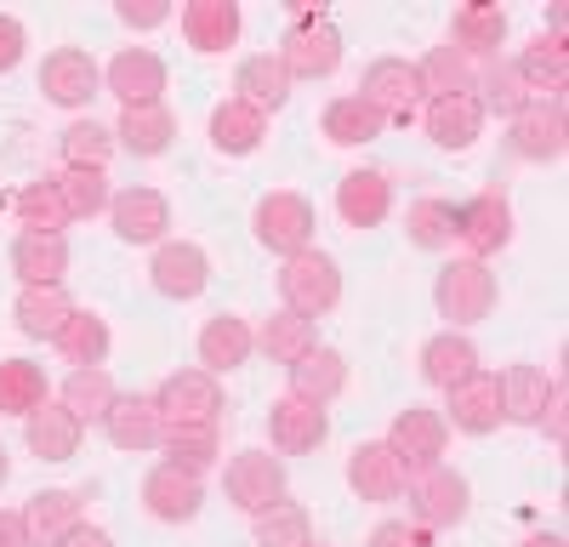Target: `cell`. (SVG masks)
<instances>
[{
    "label": "cell",
    "instance_id": "cell-1",
    "mask_svg": "<svg viewBox=\"0 0 569 547\" xmlns=\"http://www.w3.org/2000/svg\"><path fill=\"white\" fill-rule=\"evenodd\" d=\"M496 274L490 262H472V257H456L439 268V280H433V308L439 319H450V331H467V326H479V319L496 314Z\"/></svg>",
    "mask_w": 569,
    "mask_h": 547
},
{
    "label": "cell",
    "instance_id": "cell-2",
    "mask_svg": "<svg viewBox=\"0 0 569 547\" xmlns=\"http://www.w3.org/2000/svg\"><path fill=\"white\" fill-rule=\"evenodd\" d=\"M279 297H284V308L291 314H302V319H319V314H330L342 302V268H337V257L330 251H297V257H284V268H279Z\"/></svg>",
    "mask_w": 569,
    "mask_h": 547
},
{
    "label": "cell",
    "instance_id": "cell-3",
    "mask_svg": "<svg viewBox=\"0 0 569 547\" xmlns=\"http://www.w3.org/2000/svg\"><path fill=\"white\" fill-rule=\"evenodd\" d=\"M279 63H284L291 80L337 74V63H342V29L330 23L325 12H302L291 29H284V40H279Z\"/></svg>",
    "mask_w": 569,
    "mask_h": 547
},
{
    "label": "cell",
    "instance_id": "cell-4",
    "mask_svg": "<svg viewBox=\"0 0 569 547\" xmlns=\"http://www.w3.org/2000/svg\"><path fill=\"white\" fill-rule=\"evenodd\" d=\"M154 410L166 428H217L222 417V382L211 371H177L154 388Z\"/></svg>",
    "mask_w": 569,
    "mask_h": 547
},
{
    "label": "cell",
    "instance_id": "cell-5",
    "mask_svg": "<svg viewBox=\"0 0 569 547\" xmlns=\"http://www.w3.org/2000/svg\"><path fill=\"white\" fill-rule=\"evenodd\" d=\"M222 490H228L233 508L257 519L262 508H273V501L284 496V463L273 450H233L228 474H222Z\"/></svg>",
    "mask_w": 569,
    "mask_h": 547
},
{
    "label": "cell",
    "instance_id": "cell-6",
    "mask_svg": "<svg viewBox=\"0 0 569 547\" xmlns=\"http://www.w3.org/2000/svg\"><path fill=\"white\" fill-rule=\"evenodd\" d=\"M388 445L393 456L405 463V474H427V468H439L445 463V445H450V422L439 417V410H427V405H405L393 428H388Z\"/></svg>",
    "mask_w": 569,
    "mask_h": 547
},
{
    "label": "cell",
    "instance_id": "cell-7",
    "mask_svg": "<svg viewBox=\"0 0 569 547\" xmlns=\"http://www.w3.org/2000/svg\"><path fill=\"white\" fill-rule=\"evenodd\" d=\"M456 240L467 246L472 262H490L496 251L512 246V206L501 189H485L472 195L467 206H456Z\"/></svg>",
    "mask_w": 569,
    "mask_h": 547
},
{
    "label": "cell",
    "instance_id": "cell-8",
    "mask_svg": "<svg viewBox=\"0 0 569 547\" xmlns=\"http://www.w3.org/2000/svg\"><path fill=\"white\" fill-rule=\"evenodd\" d=\"M359 98L382 120H410L427 103V91H421V74H416L410 58H376L359 80Z\"/></svg>",
    "mask_w": 569,
    "mask_h": 547
},
{
    "label": "cell",
    "instance_id": "cell-9",
    "mask_svg": "<svg viewBox=\"0 0 569 547\" xmlns=\"http://www.w3.org/2000/svg\"><path fill=\"white\" fill-rule=\"evenodd\" d=\"M467 508H472V485H467L456 468L439 463V468L416 474V485H410V514H416L421 530H450V525L467 519Z\"/></svg>",
    "mask_w": 569,
    "mask_h": 547
},
{
    "label": "cell",
    "instance_id": "cell-10",
    "mask_svg": "<svg viewBox=\"0 0 569 547\" xmlns=\"http://www.w3.org/2000/svg\"><path fill=\"white\" fill-rule=\"evenodd\" d=\"M40 91H46V103H58V109H86L103 91V69L91 52H80V46H58V52H46V63H40Z\"/></svg>",
    "mask_w": 569,
    "mask_h": 547
},
{
    "label": "cell",
    "instance_id": "cell-11",
    "mask_svg": "<svg viewBox=\"0 0 569 547\" xmlns=\"http://www.w3.org/2000/svg\"><path fill=\"white\" fill-rule=\"evenodd\" d=\"M251 228H257V240H262L273 257H297V251L313 246V206H308L302 195H291V189L262 195Z\"/></svg>",
    "mask_w": 569,
    "mask_h": 547
},
{
    "label": "cell",
    "instance_id": "cell-12",
    "mask_svg": "<svg viewBox=\"0 0 569 547\" xmlns=\"http://www.w3.org/2000/svg\"><path fill=\"white\" fill-rule=\"evenodd\" d=\"M142 508H149L160 525L200 519V508H206V479L188 474V468H177V463H160V468L142 474Z\"/></svg>",
    "mask_w": 569,
    "mask_h": 547
},
{
    "label": "cell",
    "instance_id": "cell-13",
    "mask_svg": "<svg viewBox=\"0 0 569 547\" xmlns=\"http://www.w3.org/2000/svg\"><path fill=\"white\" fill-rule=\"evenodd\" d=\"M348 490L359 501H399L410 490V474H405V463L393 456L388 439H359L348 450Z\"/></svg>",
    "mask_w": 569,
    "mask_h": 547
},
{
    "label": "cell",
    "instance_id": "cell-14",
    "mask_svg": "<svg viewBox=\"0 0 569 547\" xmlns=\"http://www.w3.org/2000/svg\"><path fill=\"white\" fill-rule=\"evenodd\" d=\"M149 274H154V291H160V297L194 302V297H206V286H211V257H206V246H194V240H160Z\"/></svg>",
    "mask_w": 569,
    "mask_h": 547
},
{
    "label": "cell",
    "instance_id": "cell-15",
    "mask_svg": "<svg viewBox=\"0 0 569 547\" xmlns=\"http://www.w3.org/2000/svg\"><path fill=\"white\" fill-rule=\"evenodd\" d=\"M103 86L120 98V109H149L166 91V63H160V52H149V46H126V52L109 58Z\"/></svg>",
    "mask_w": 569,
    "mask_h": 547
},
{
    "label": "cell",
    "instance_id": "cell-16",
    "mask_svg": "<svg viewBox=\"0 0 569 547\" xmlns=\"http://www.w3.org/2000/svg\"><path fill=\"white\" fill-rule=\"evenodd\" d=\"M569 149V126H563V98H536L525 115H512V155L518 160H563Z\"/></svg>",
    "mask_w": 569,
    "mask_h": 547
},
{
    "label": "cell",
    "instance_id": "cell-17",
    "mask_svg": "<svg viewBox=\"0 0 569 547\" xmlns=\"http://www.w3.org/2000/svg\"><path fill=\"white\" fill-rule=\"evenodd\" d=\"M103 434H109L114 450H131V456L160 450L166 422H160V410H154V394H114L109 417H103Z\"/></svg>",
    "mask_w": 569,
    "mask_h": 547
},
{
    "label": "cell",
    "instance_id": "cell-18",
    "mask_svg": "<svg viewBox=\"0 0 569 547\" xmlns=\"http://www.w3.org/2000/svg\"><path fill=\"white\" fill-rule=\"evenodd\" d=\"M445 422L456 434H472V439L496 434L501 428V388H496V377L490 371H472L467 382H456L445 394Z\"/></svg>",
    "mask_w": 569,
    "mask_h": 547
},
{
    "label": "cell",
    "instance_id": "cell-19",
    "mask_svg": "<svg viewBox=\"0 0 569 547\" xmlns=\"http://www.w3.org/2000/svg\"><path fill=\"white\" fill-rule=\"evenodd\" d=\"M325 434H330L325 405H308V399H297V394H284V399L268 405V439H273V450L308 456V450L325 445Z\"/></svg>",
    "mask_w": 569,
    "mask_h": 547
},
{
    "label": "cell",
    "instance_id": "cell-20",
    "mask_svg": "<svg viewBox=\"0 0 569 547\" xmlns=\"http://www.w3.org/2000/svg\"><path fill=\"white\" fill-rule=\"evenodd\" d=\"M501 388V422H518V428H536L547 417V405L563 382H552L541 365H507V371L496 377Z\"/></svg>",
    "mask_w": 569,
    "mask_h": 547
},
{
    "label": "cell",
    "instance_id": "cell-21",
    "mask_svg": "<svg viewBox=\"0 0 569 547\" xmlns=\"http://www.w3.org/2000/svg\"><path fill=\"white\" fill-rule=\"evenodd\" d=\"M109 217H114V235L126 246H160L171 228V200L160 189H126V195H114Z\"/></svg>",
    "mask_w": 569,
    "mask_h": 547
},
{
    "label": "cell",
    "instance_id": "cell-22",
    "mask_svg": "<svg viewBox=\"0 0 569 547\" xmlns=\"http://www.w3.org/2000/svg\"><path fill=\"white\" fill-rule=\"evenodd\" d=\"M251 354H257L251 319H240V314H211L206 326H200V371H211V377L240 371Z\"/></svg>",
    "mask_w": 569,
    "mask_h": 547
},
{
    "label": "cell",
    "instance_id": "cell-23",
    "mask_svg": "<svg viewBox=\"0 0 569 547\" xmlns=\"http://www.w3.org/2000/svg\"><path fill=\"white\" fill-rule=\"evenodd\" d=\"M421 126H427V137H433L439 149L461 155V149L479 143V131H485V109H479V98H472V91H461V98H427Z\"/></svg>",
    "mask_w": 569,
    "mask_h": 547
},
{
    "label": "cell",
    "instance_id": "cell-24",
    "mask_svg": "<svg viewBox=\"0 0 569 547\" xmlns=\"http://www.w3.org/2000/svg\"><path fill=\"white\" fill-rule=\"evenodd\" d=\"M388 211H393V182H388L382 171L359 166V171H348V177L337 182V217H342L348 228H382Z\"/></svg>",
    "mask_w": 569,
    "mask_h": 547
},
{
    "label": "cell",
    "instance_id": "cell-25",
    "mask_svg": "<svg viewBox=\"0 0 569 547\" xmlns=\"http://www.w3.org/2000/svg\"><path fill=\"white\" fill-rule=\"evenodd\" d=\"M80 434H86V422L74 417V410H63L58 399H46L40 410L23 417V445H29V456H40V463H69V456L80 450Z\"/></svg>",
    "mask_w": 569,
    "mask_h": 547
},
{
    "label": "cell",
    "instance_id": "cell-26",
    "mask_svg": "<svg viewBox=\"0 0 569 547\" xmlns=\"http://www.w3.org/2000/svg\"><path fill=\"white\" fill-rule=\"evenodd\" d=\"M80 519H86V501H80V490H63V485H46L23 501V525H29L34 547H58Z\"/></svg>",
    "mask_w": 569,
    "mask_h": 547
},
{
    "label": "cell",
    "instance_id": "cell-27",
    "mask_svg": "<svg viewBox=\"0 0 569 547\" xmlns=\"http://www.w3.org/2000/svg\"><path fill=\"white\" fill-rule=\"evenodd\" d=\"M291 74H284V63H279V52H251V58H240V69H233V91H240V103H251V109H262V115H273V109H284L291 103Z\"/></svg>",
    "mask_w": 569,
    "mask_h": 547
},
{
    "label": "cell",
    "instance_id": "cell-28",
    "mask_svg": "<svg viewBox=\"0 0 569 547\" xmlns=\"http://www.w3.org/2000/svg\"><path fill=\"white\" fill-rule=\"evenodd\" d=\"M114 143L137 160H160L171 143H177V115L166 103H149V109H120V126H114Z\"/></svg>",
    "mask_w": 569,
    "mask_h": 547
},
{
    "label": "cell",
    "instance_id": "cell-29",
    "mask_svg": "<svg viewBox=\"0 0 569 547\" xmlns=\"http://www.w3.org/2000/svg\"><path fill=\"white\" fill-rule=\"evenodd\" d=\"M182 34H188L194 52L217 58V52H228V46L240 40V7H233V0H188L182 7Z\"/></svg>",
    "mask_w": 569,
    "mask_h": 547
},
{
    "label": "cell",
    "instance_id": "cell-30",
    "mask_svg": "<svg viewBox=\"0 0 569 547\" xmlns=\"http://www.w3.org/2000/svg\"><path fill=\"white\" fill-rule=\"evenodd\" d=\"M291 371V394L297 399H308V405H330L342 388H348V359L337 354V348H308L297 365H284Z\"/></svg>",
    "mask_w": 569,
    "mask_h": 547
},
{
    "label": "cell",
    "instance_id": "cell-31",
    "mask_svg": "<svg viewBox=\"0 0 569 547\" xmlns=\"http://www.w3.org/2000/svg\"><path fill=\"white\" fill-rule=\"evenodd\" d=\"M262 137H268V115H262V109H251V103H240V98L217 103V115H211V149H217V155L246 160V155L262 149Z\"/></svg>",
    "mask_w": 569,
    "mask_h": 547
},
{
    "label": "cell",
    "instance_id": "cell-32",
    "mask_svg": "<svg viewBox=\"0 0 569 547\" xmlns=\"http://www.w3.org/2000/svg\"><path fill=\"white\" fill-rule=\"evenodd\" d=\"M12 274L23 286H63L69 274V240L63 235H18L12 240Z\"/></svg>",
    "mask_w": 569,
    "mask_h": 547
},
{
    "label": "cell",
    "instance_id": "cell-33",
    "mask_svg": "<svg viewBox=\"0 0 569 547\" xmlns=\"http://www.w3.org/2000/svg\"><path fill=\"white\" fill-rule=\"evenodd\" d=\"M501 40H507V12L501 7H485L472 0L450 18V46L461 58H501Z\"/></svg>",
    "mask_w": 569,
    "mask_h": 547
},
{
    "label": "cell",
    "instance_id": "cell-34",
    "mask_svg": "<svg viewBox=\"0 0 569 547\" xmlns=\"http://www.w3.org/2000/svg\"><path fill=\"white\" fill-rule=\"evenodd\" d=\"M74 314L69 291L63 286H23L18 302H12V319H18V331L34 337V342H52L63 331V319Z\"/></svg>",
    "mask_w": 569,
    "mask_h": 547
},
{
    "label": "cell",
    "instance_id": "cell-35",
    "mask_svg": "<svg viewBox=\"0 0 569 547\" xmlns=\"http://www.w3.org/2000/svg\"><path fill=\"white\" fill-rule=\"evenodd\" d=\"M472 371H479V348H472V337H461V331H439V337H427V348H421V377L433 382V388H456V382H467Z\"/></svg>",
    "mask_w": 569,
    "mask_h": 547
},
{
    "label": "cell",
    "instance_id": "cell-36",
    "mask_svg": "<svg viewBox=\"0 0 569 547\" xmlns=\"http://www.w3.org/2000/svg\"><path fill=\"white\" fill-rule=\"evenodd\" d=\"M512 69H518V80L530 86V98L536 91H552L558 98V91L569 86V46H563V34H536L525 52L512 58Z\"/></svg>",
    "mask_w": 569,
    "mask_h": 547
},
{
    "label": "cell",
    "instance_id": "cell-37",
    "mask_svg": "<svg viewBox=\"0 0 569 547\" xmlns=\"http://www.w3.org/2000/svg\"><path fill=\"white\" fill-rule=\"evenodd\" d=\"M325 137H330V143H342V149H359V143H376V137H382L388 131V120L382 115H376L365 98H359V91H342V98H330L325 103Z\"/></svg>",
    "mask_w": 569,
    "mask_h": 547
},
{
    "label": "cell",
    "instance_id": "cell-38",
    "mask_svg": "<svg viewBox=\"0 0 569 547\" xmlns=\"http://www.w3.org/2000/svg\"><path fill=\"white\" fill-rule=\"evenodd\" d=\"M257 348L273 359V365H297L308 348H319V331H313V319L291 314V308H273L262 326H257Z\"/></svg>",
    "mask_w": 569,
    "mask_h": 547
},
{
    "label": "cell",
    "instance_id": "cell-39",
    "mask_svg": "<svg viewBox=\"0 0 569 547\" xmlns=\"http://www.w3.org/2000/svg\"><path fill=\"white\" fill-rule=\"evenodd\" d=\"M109 319L98 314V308H74L69 319H63V331L52 337V348L69 359V365H103L109 359Z\"/></svg>",
    "mask_w": 569,
    "mask_h": 547
},
{
    "label": "cell",
    "instance_id": "cell-40",
    "mask_svg": "<svg viewBox=\"0 0 569 547\" xmlns=\"http://www.w3.org/2000/svg\"><path fill=\"white\" fill-rule=\"evenodd\" d=\"M114 377H109V365H74L69 371V382H63V394H58V405L63 410H74L80 422H103L109 417V405H114Z\"/></svg>",
    "mask_w": 569,
    "mask_h": 547
},
{
    "label": "cell",
    "instance_id": "cell-41",
    "mask_svg": "<svg viewBox=\"0 0 569 547\" xmlns=\"http://www.w3.org/2000/svg\"><path fill=\"white\" fill-rule=\"evenodd\" d=\"M472 98H479L485 115L496 109V115H507V120H512V115H525V109L536 103V98H530V86L518 80V69H512L507 58H490V63L479 69V80H472Z\"/></svg>",
    "mask_w": 569,
    "mask_h": 547
},
{
    "label": "cell",
    "instance_id": "cell-42",
    "mask_svg": "<svg viewBox=\"0 0 569 547\" xmlns=\"http://www.w3.org/2000/svg\"><path fill=\"white\" fill-rule=\"evenodd\" d=\"M58 149H63V171H109L114 160V131L98 126V120H69L63 137H58Z\"/></svg>",
    "mask_w": 569,
    "mask_h": 547
},
{
    "label": "cell",
    "instance_id": "cell-43",
    "mask_svg": "<svg viewBox=\"0 0 569 547\" xmlns=\"http://www.w3.org/2000/svg\"><path fill=\"white\" fill-rule=\"evenodd\" d=\"M12 211H18V222H23V235H63V228L74 222L52 177L23 182V189H18V200H12Z\"/></svg>",
    "mask_w": 569,
    "mask_h": 547
},
{
    "label": "cell",
    "instance_id": "cell-44",
    "mask_svg": "<svg viewBox=\"0 0 569 547\" xmlns=\"http://www.w3.org/2000/svg\"><path fill=\"white\" fill-rule=\"evenodd\" d=\"M416 74H421L427 98H461V91H472V80H479L472 58H461L456 46H433V52L416 63Z\"/></svg>",
    "mask_w": 569,
    "mask_h": 547
},
{
    "label": "cell",
    "instance_id": "cell-45",
    "mask_svg": "<svg viewBox=\"0 0 569 547\" xmlns=\"http://www.w3.org/2000/svg\"><path fill=\"white\" fill-rule=\"evenodd\" d=\"M46 405V371L34 359H0V417H29Z\"/></svg>",
    "mask_w": 569,
    "mask_h": 547
},
{
    "label": "cell",
    "instance_id": "cell-46",
    "mask_svg": "<svg viewBox=\"0 0 569 547\" xmlns=\"http://www.w3.org/2000/svg\"><path fill=\"white\" fill-rule=\"evenodd\" d=\"M313 541V525H308V508L291 496H279L273 508L257 514V547H308Z\"/></svg>",
    "mask_w": 569,
    "mask_h": 547
},
{
    "label": "cell",
    "instance_id": "cell-47",
    "mask_svg": "<svg viewBox=\"0 0 569 547\" xmlns=\"http://www.w3.org/2000/svg\"><path fill=\"white\" fill-rule=\"evenodd\" d=\"M405 235L416 251H445L456 246V206L450 200H416L405 211Z\"/></svg>",
    "mask_w": 569,
    "mask_h": 547
},
{
    "label": "cell",
    "instance_id": "cell-48",
    "mask_svg": "<svg viewBox=\"0 0 569 547\" xmlns=\"http://www.w3.org/2000/svg\"><path fill=\"white\" fill-rule=\"evenodd\" d=\"M58 195L69 206V217H103L114 206V189H109V171H58Z\"/></svg>",
    "mask_w": 569,
    "mask_h": 547
},
{
    "label": "cell",
    "instance_id": "cell-49",
    "mask_svg": "<svg viewBox=\"0 0 569 547\" xmlns=\"http://www.w3.org/2000/svg\"><path fill=\"white\" fill-rule=\"evenodd\" d=\"M160 450H166V463H177L188 474H206V468H217L222 439H217V428H166Z\"/></svg>",
    "mask_w": 569,
    "mask_h": 547
},
{
    "label": "cell",
    "instance_id": "cell-50",
    "mask_svg": "<svg viewBox=\"0 0 569 547\" xmlns=\"http://www.w3.org/2000/svg\"><path fill=\"white\" fill-rule=\"evenodd\" d=\"M114 18L126 29H160V23H171V7H166V0H120Z\"/></svg>",
    "mask_w": 569,
    "mask_h": 547
},
{
    "label": "cell",
    "instance_id": "cell-51",
    "mask_svg": "<svg viewBox=\"0 0 569 547\" xmlns=\"http://www.w3.org/2000/svg\"><path fill=\"white\" fill-rule=\"evenodd\" d=\"M29 52V29L12 18V12H0V74H12Z\"/></svg>",
    "mask_w": 569,
    "mask_h": 547
},
{
    "label": "cell",
    "instance_id": "cell-52",
    "mask_svg": "<svg viewBox=\"0 0 569 547\" xmlns=\"http://www.w3.org/2000/svg\"><path fill=\"white\" fill-rule=\"evenodd\" d=\"M365 547H427V530L410 525V519H382V525L370 530Z\"/></svg>",
    "mask_w": 569,
    "mask_h": 547
},
{
    "label": "cell",
    "instance_id": "cell-53",
    "mask_svg": "<svg viewBox=\"0 0 569 547\" xmlns=\"http://www.w3.org/2000/svg\"><path fill=\"white\" fill-rule=\"evenodd\" d=\"M0 547H34L29 525H23V508H0Z\"/></svg>",
    "mask_w": 569,
    "mask_h": 547
},
{
    "label": "cell",
    "instance_id": "cell-54",
    "mask_svg": "<svg viewBox=\"0 0 569 547\" xmlns=\"http://www.w3.org/2000/svg\"><path fill=\"white\" fill-rule=\"evenodd\" d=\"M58 547H114V536H109V530H98V525H86V519H80V525H74V530H69V536H63Z\"/></svg>",
    "mask_w": 569,
    "mask_h": 547
},
{
    "label": "cell",
    "instance_id": "cell-55",
    "mask_svg": "<svg viewBox=\"0 0 569 547\" xmlns=\"http://www.w3.org/2000/svg\"><path fill=\"white\" fill-rule=\"evenodd\" d=\"M536 428H547V434H552V445H563V388L552 394V405H547V417H541Z\"/></svg>",
    "mask_w": 569,
    "mask_h": 547
},
{
    "label": "cell",
    "instance_id": "cell-56",
    "mask_svg": "<svg viewBox=\"0 0 569 547\" xmlns=\"http://www.w3.org/2000/svg\"><path fill=\"white\" fill-rule=\"evenodd\" d=\"M518 547H563V536H552V530H547V536H530V541H518Z\"/></svg>",
    "mask_w": 569,
    "mask_h": 547
},
{
    "label": "cell",
    "instance_id": "cell-57",
    "mask_svg": "<svg viewBox=\"0 0 569 547\" xmlns=\"http://www.w3.org/2000/svg\"><path fill=\"white\" fill-rule=\"evenodd\" d=\"M7 479H12V450L0 445V485H7Z\"/></svg>",
    "mask_w": 569,
    "mask_h": 547
},
{
    "label": "cell",
    "instance_id": "cell-58",
    "mask_svg": "<svg viewBox=\"0 0 569 547\" xmlns=\"http://www.w3.org/2000/svg\"><path fill=\"white\" fill-rule=\"evenodd\" d=\"M308 547H325V541H308Z\"/></svg>",
    "mask_w": 569,
    "mask_h": 547
}]
</instances>
